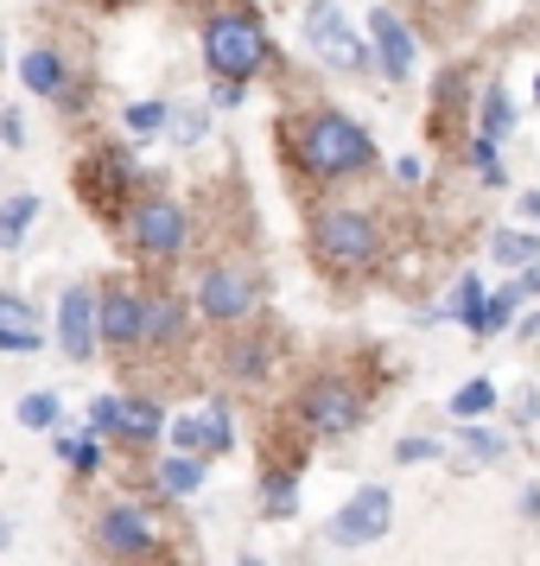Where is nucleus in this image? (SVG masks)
<instances>
[{
	"instance_id": "nucleus-15",
	"label": "nucleus",
	"mask_w": 540,
	"mask_h": 566,
	"mask_svg": "<svg viewBox=\"0 0 540 566\" xmlns=\"http://www.w3.org/2000/svg\"><path fill=\"white\" fill-rule=\"evenodd\" d=\"M179 337H184V306L166 300V293H153V300H147V318H140V344L166 350V344H179Z\"/></svg>"
},
{
	"instance_id": "nucleus-8",
	"label": "nucleus",
	"mask_w": 540,
	"mask_h": 566,
	"mask_svg": "<svg viewBox=\"0 0 540 566\" xmlns=\"http://www.w3.org/2000/svg\"><path fill=\"white\" fill-rule=\"evenodd\" d=\"M299 413H306L311 433H357L362 427V395L343 382V376H318V382L306 388Z\"/></svg>"
},
{
	"instance_id": "nucleus-12",
	"label": "nucleus",
	"mask_w": 540,
	"mask_h": 566,
	"mask_svg": "<svg viewBox=\"0 0 540 566\" xmlns=\"http://www.w3.org/2000/svg\"><path fill=\"white\" fill-rule=\"evenodd\" d=\"M140 318H147V293H134L128 281H108L103 300H96V332H103L115 350H134V344H140Z\"/></svg>"
},
{
	"instance_id": "nucleus-17",
	"label": "nucleus",
	"mask_w": 540,
	"mask_h": 566,
	"mask_svg": "<svg viewBox=\"0 0 540 566\" xmlns=\"http://www.w3.org/2000/svg\"><path fill=\"white\" fill-rule=\"evenodd\" d=\"M134 185V166L121 154H115V147H108V154H96V185H89V198H96V205L103 210H115V191H128Z\"/></svg>"
},
{
	"instance_id": "nucleus-20",
	"label": "nucleus",
	"mask_w": 540,
	"mask_h": 566,
	"mask_svg": "<svg viewBox=\"0 0 540 566\" xmlns=\"http://www.w3.org/2000/svg\"><path fill=\"white\" fill-rule=\"evenodd\" d=\"M509 128H515L509 90H502V83H489V96H484V115H477V140H502Z\"/></svg>"
},
{
	"instance_id": "nucleus-42",
	"label": "nucleus",
	"mask_w": 540,
	"mask_h": 566,
	"mask_svg": "<svg viewBox=\"0 0 540 566\" xmlns=\"http://www.w3.org/2000/svg\"><path fill=\"white\" fill-rule=\"evenodd\" d=\"M534 103H540V77H534Z\"/></svg>"
},
{
	"instance_id": "nucleus-25",
	"label": "nucleus",
	"mask_w": 540,
	"mask_h": 566,
	"mask_svg": "<svg viewBox=\"0 0 540 566\" xmlns=\"http://www.w3.org/2000/svg\"><path fill=\"white\" fill-rule=\"evenodd\" d=\"M515 306H521V286H502L496 300H484V332H477V337H496L515 318Z\"/></svg>"
},
{
	"instance_id": "nucleus-28",
	"label": "nucleus",
	"mask_w": 540,
	"mask_h": 566,
	"mask_svg": "<svg viewBox=\"0 0 540 566\" xmlns=\"http://www.w3.org/2000/svg\"><path fill=\"white\" fill-rule=\"evenodd\" d=\"M57 420V395H27L20 401V427H32V433H45Z\"/></svg>"
},
{
	"instance_id": "nucleus-3",
	"label": "nucleus",
	"mask_w": 540,
	"mask_h": 566,
	"mask_svg": "<svg viewBox=\"0 0 540 566\" xmlns=\"http://www.w3.org/2000/svg\"><path fill=\"white\" fill-rule=\"evenodd\" d=\"M166 541H172V528H166L147 503H115V510H103V522H96V554L128 560V566H147Z\"/></svg>"
},
{
	"instance_id": "nucleus-30",
	"label": "nucleus",
	"mask_w": 540,
	"mask_h": 566,
	"mask_svg": "<svg viewBox=\"0 0 540 566\" xmlns=\"http://www.w3.org/2000/svg\"><path fill=\"white\" fill-rule=\"evenodd\" d=\"M293 510H299V484L274 471V478H267V515H293Z\"/></svg>"
},
{
	"instance_id": "nucleus-6",
	"label": "nucleus",
	"mask_w": 540,
	"mask_h": 566,
	"mask_svg": "<svg viewBox=\"0 0 540 566\" xmlns=\"http://www.w3.org/2000/svg\"><path fill=\"white\" fill-rule=\"evenodd\" d=\"M306 45L325 57L331 71H369V45L350 32V20L337 13L331 0H311L306 7Z\"/></svg>"
},
{
	"instance_id": "nucleus-31",
	"label": "nucleus",
	"mask_w": 540,
	"mask_h": 566,
	"mask_svg": "<svg viewBox=\"0 0 540 566\" xmlns=\"http://www.w3.org/2000/svg\"><path fill=\"white\" fill-rule=\"evenodd\" d=\"M470 166H477L484 185H502V154H496V140H477V147H470Z\"/></svg>"
},
{
	"instance_id": "nucleus-5",
	"label": "nucleus",
	"mask_w": 540,
	"mask_h": 566,
	"mask_svg": "<svg viewBox=\"0 0 540 566\" xmlns=\"http://www.w3.org/2000/svg\"><path fill=\"white\" fill-rule=\"evenodd\" d=\"M388 528H394V496H388L382 484H362L357 496L331 515L325 535H331V547H375Z\"/></svg>"
},
{
	"instance_id": "nucleus-24",
	"label": "nucleus",
	"mask_w": 540,
	"mask_h": 566,
	"mask_svg": "<svg viewBox=\"0 0 540 566\" xmlns=\"http://www.w3.org/2000/svg\"><path fill=\"white\" fill-rule=\"evenodd\" d=\"M166 122H172V108H166V103H134L128 108V134H134V140H153Z\"/></svg>"
},
{
	"instance_id": "nucleus-36",
	"label": "nucleus",
	"mask_w": 540,
	"mask_h": 566,
	"mask_svg": "<svg viewBox=\"0 0 540 566\" xmlns=\"http://www.w3.org/2000/svg\"><path fill=\"white\" fill-rule=\"evenodd\" d=\"M394 179H401V185H420V159H394Z\"/></svg>"
},
{
	"instance_id": "nucleus-21",
	"label": "nucleus",
	"mask_w": 540,
	"mask_h": 566,
	"mask_svg": "<svg viewBox=\"0 0 540 566\" xmlns=\"http://www.w3.org/2000/svg\"><path fill=\"white\" fill-rule=\"evenodd\" d=\"M489 255L502 261V268H534V261H540V235L502 230V235H489Z\"/></svg>"
},
{
	"instance_id": "nucleus-38",
	"label": "nucleus",
	"mask_w": 540,
	"mask_h": 566,
	"mask_svg": "<svg viewBox=\"0 0 540 566\" xmlns=\"http://www.w3.org/2000/svg\"><path fill=\"white\" fill-rule=\"evenodd\" d=\"M521 217H528V223L540 230V191H528V198H521Z\"/></svg>"
},
{
	"instance_id": "nucleus-13",
	"label": "nucleus",
	"mask_w": 540,
	"mask_h": 566,
	"mask_svg": "<svg viewBox=\"0 0 540 566\" xmlns=\"http://www.w3.org/2000/svg\"><path fill=\"white\" fill-rule=\"evenodd\" d=\"M369 39H375V57H382L388 77H394V83L413 77V32L401 27L388 7H375V13H369Z\"/></svg>"
},
{
	"instance_id": "nucleus-2",
	"label": "nucleus",
	"mask_w": 540,
	"mask_h": 566,
	"mask_svg": "<svg viewBox=\"0 0 540 566\" xmlns=\"http://www.w3.org/2000/svg\"><path fill=\"white\" fill-rule=\"evenodd\" d=\"M204 64L216 71V83H248L267 64V32L248 13H235V7L210 13L204 20Z\"/></svg>"
},
{
	"instance_id": "nucleus-10",
	"label": "nucleus",
	"mask_w": 540,
	"mask_h": 566,
	"mask_svg": "<svg viewBox=\"0 0 540 566\" xmlns=\"http://www.w3.org/2000/svg\"><path fill=\"white\" fill-rule=\"evenodd\" d=\"M198 306H204L210 325H242L248 312H255V274H242V268H210L204 286H198Z\"/></svg>"
},
{
	"instance_id": "nucleus-27",
	"label": "nucleus",
	"mask_w": 540,
	"mask_h": 566,
	"mask_svg": "<svg viewBox=\"0 0 540 566\" xmlns=\"http://www.w3.org/2000/svg\"><path fill=\"white\" fill-rule=\"evenodd\" d=\"M121 408H128L121 395H103V401L89 408V433L96 439H121Z\"/></svg>"
},
{
	"instance_id": "nucleus-29",
	"label": "nucleus",
	"mask_w": 540,
	"mask_h": 566,
	"mask_svg": "<svg viewBox=\"0 0 540 566\" xmlns=\"http://www.w3.org/2000/svg\"><path fill=\"white\" fill-rule=\"evenodd\" d=\"M458 433H464V446H470V459H502V452H509V439L489 433V427H458Z\"/></svg>"
},
{
	"instance_id": "nucleus-40",
	"label": "nucleus",
	"mask_w": 540,
	"mask_h": 566,
	"mask_svg": "<svg viewBox=\"0 0 540 566\" xmlns=\"http://www.w3.org/2000/svg\"><path fill=\"white\" fill-rule=\"evenodd\" d=\"M7 547H13V522H7V515H0V554H7Z\"/></svg>"
},
{
	"instance_id": "nucleus-26",
	"label": "nucleus",
	"mask_w": 540,
	"mask_h": 566,
	"mask_svg": "<svg viewBox=\"0 0 540 566\" xmlns=\"http://www.w3.org/2000/svg\"><path fill=\"white\" fill-rule=\"evenodd\" d=\"M458 318H464V332L470 337L484 332V286H477V274H464L458 281Z\"/></svg>"
},
{
	"instance_id": "nucleus-37",
	"label": "nucleus",
	"mask_w": 540,
	"mask_h": 566,
	"mask_svg": "<svg viewBox=\"0 0 540 566\" xmlns=\"http://www.w3.org/2000/svg\"><path fill=\"white\" fill-rule=\"evenodd\" d=\"M515 286H521V300H528V293H540V261H534V268H521V281H515Z\"/></svg>"
},
{
	"instance_id": "nucleus-11",
	"label": "nucleus",
	"mask_w": 540,
	"mask_h": 566,
	"mask_svg": "<svg viewBox=\"0 0 540 566\" xmlns=\"http://www.w3.org/2000/svg\"><path fill=\"white\" fill-rule=\"evenodd\" d=\"M96 344H103V332H96V293L89 286H64V300H57V350L71 363H89Z\"/></svg>"
},
{
	"instance_id": "nucleus-34",
	"label": "nucleus",
	"mask_w": 540,
	"mask_h": 566,
	"mask_svg": "<svg viewBox=\"0 0 540 566\" xmlns=\"http://www.w3.org/2000/svg\"><path fill=\"white\" fill-rule=\"evenodd\" d=\"M394 459H401V464H420V459H438V446H433V439H401V446H394Z\"/></svg>"
},
{
	"instance_id": "nucleus-9",
	"label": "nucleus",
	"mask_w": 540,
	"mask_h": 566,
	"mask_svg": "<svg viewBox=\"0 0 540 566\" xmlns=\"http://www.w3.org/2000/svg\"><path fill=\"white\" fill-rule=\"evenodd\" d=\"M166 433H172V446H179L184 459H223L235 446V427H230V408L223 401H204L198 413H179Z\"/></svg>"
},
{
	"instance_id": "nucleus-23",
	"label": "nucleus",
	"mask_w": 540,
	"mask_h": 566,
	"mask_svg": "<svg viewBox=\"0 0 540 566\" xmlns=\"http://www.w3.org/2000/svg\"><path fill=\"white\" fill-rule=\"evenodd\" d=\"M57 452H64V464H71L77 478H96V471H103V446H96V433H83V439H64Z\"/></svg>"
},
{
	"instance_id": "nucleus-7",
	"label": "nucleus",
	"mask_w": 540,
	"mask_h": 566,
	"mask_svg": "<svg viewBox=\"0 0 540 566\" xmlns=\"http://www.w3.org/2000/svg\"><path fill=\"white\" fill-rule=\"evenodd\" d=\"M128 230H134V249L153 261H172L184 249V235H191V223H184V210L172 205V198H147V205L128 210Z\"/></svg>"
},
{
	"instance_id": "nucleus-22",
	"label": "nucleus",
	"mask_w": 540,
	"mask_h": 566,
	"mask_svg": "<svg viewBox=\"0 0 540 566\" xmlns=\"http://www.w3.org/2000/svg\"><path fill=\"white\" fill-rule=\"evenodd\" d=\"M496 408V388L477 376V382H464L458 395H452V420H484V413Z\"/></svg>"
},
{
	"instance_id": "nucleus-18",
	"label": "nucleus",
	"mask_w": 540,
	"mask_h": 566,
	"mask_svg": "<svg viewBox=\"0 0 540 566\" xmlns=\"http://www.w3.org/2000/svg\"><path fill=\"white\" fill-rule=\"evenodd\" d=\"M32 223H39V198H32V191L7 198V205H0V249H20Z\"/></svg>"
},
{
	"instance_id": "nucleus-14",
	"label": "nucleus",
	"mask_w": 540,
	"mask_h": 566,
	"mask_svg": "<svg viewBox=\"0 0 540 566\" xmlns=\"http://www.w3.org/2000/svg\"><path fill=\"white\" fill-rule=\"evenodd\" d=\"M20 83H27L32 96H52V103H64L71 71H64V57H57V52H27V64H20Z\"/></svg>"
},
{
	"instance_id": "nucleus-33",
	"label": "nucleus",
	"mask_w": 540,
	"mask_h": 566,
	"mask_svg": "<svg viewBox=\"0 0 540 566\" xmlns=\"http://www.w3.org/2000/svg\"><path fill=\"white\" fill-rule=\"evenodd\" d=\"M230 369L242 376V382H261V369H267V350H261V344H242V350L230 357Z\"/></svg>"
},
{
	"instance_id": "nucleus-41",
	"label": "nucleus",
	"mask_w": 540,
	"mask_h": 566,
	"mask_svg": "<svg viewBox=\"0 0 540 566\" xmlns=\"http://www.w3.org/2000/svg\"><path fill=\"white\" fill-rule=\"evenodd\" d=\"M235 566H267V560H261V554H242V560H235Z\"/></svg>"
},
{
	"instance_id": "nucleus-1",
	"label": "nucleus",
	"mask_w": 540,
	"mask_h": 566,
	"mask_svg": "<svg viewBox=\"0 0 540 566\" xmlns=\"http://www.w3.org/2000/svg\"><path fill=\"white\" fill-rule=\"evenodd\" d=\"M293 154H299V166L311 179H357V172L375 166V140L362 134V122L325 108V115H311L306 128L293 134Z\"/></svg>"
},
{
	"instance_id": "nucleus-16",
	"label": "nucleus",
	"mask_w": 540,
	"mask_h": 566,
	"mask_svg": "<svg viewBox=\"0 0 540 566\" xmlns=\"http://www.w3.org/2000/svg\"><path fill=\"white\" fill-rule=\"evenodd\" d=\"M166 433V413H159V401H128L121 408V446H153V439Z\"/></svg>"
},
{
	"instance_id": "nucleus-4",
	"label": "nucleus",
	"mask_w": 540,
	"mask_h": 566,
	"mask_svg": "<svg viewBox=\"0 0 540 566\" xmlns=\"http://www.w3.org/2000/svg\"><path fill=\"white\" fill-rule=\"evenodd\" d=\"M311 249H318L325 268H369L382 255V230H375L369 210H325L311 223Z\"/></svg>"
},
{
	"instance_id": "nucleus-35",
	"label": "nucleus",
	"mask_w": 540,
	"mask_h": 566,
	"mask_svg": "<svg viewBox=\"0 0 540 566\" xmlns=\"http://www.w3.org/2000/svg\"><path fill=\"white\" fill-rule=\"evenodd\" d=\"M0 140H7V147H20V140H27V128H20V115H13V108L0 115Z\"/></svg>"
},
{
	"instance_id": "nucleus-32",
	"label": "nucleus",
	"mask_w": 540,
	"mask_h": 566,
	"mask_svg": "<svg viewBox=\"0 0 540 566\" xmlns=\"http://www.w3.org/2000/svg\"><path fill=\"white\" fill-rule=\"evenodd\" d=\"M204 108H184V115H172V140H179V147H198V140H204Z\"/></svg>"
},
{
	"instance_id": "nucleus-19",
	"label": "nucleus",
	"mask_w": 540,
	"mask_h": 566,
	"mask_svg": "<svg viewBox=\"0 0 540 566\" xmlns=\"http://www.w3.org/2000/svg\"><path fill=\"white\" fill-rule=\"evenodd\" d=\"M159 490H166V496H198V490H204V459L172 452V459L159 464Z\"/></svg>"
},
{
	"instance_id": "nucleus-39",
	"label": "nucleus",
	"mask_w": 540,
	"mask_h": 566,
	"mask_svg": "<svg viewBox=\"0 0 540 566\" xmlns=\"http://www.w3.org/2000/svg\"><path fill=\"white\" fill-rule=\"evenodd\" d=\"M521 337H540V312H528V318H521Z\"/></svg>"
}]
</instances>
